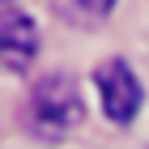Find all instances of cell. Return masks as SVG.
<instances>
[{"mask_svg": "<svg viewBox=\"0 0 149 149\" xmlns=\"http://www.w3.org/2000/svg\"><path fill=\"white\" fill-rule=\"evenodd\" d=\"M85 119V102L77 94V81L68 72H47L34 81V94H30V128L47 141L68 136L72 128Z\"/></svg>", "mask_w": 149, "mask_h": 149, "instance_id": "1", "label": "cell"}, {"mask_svg": "<svg viewBox=\"0 0 149 149\" xmlns=\"http://www.w3.org/2000/svg\"><path fill=\"white\" fill-rule=\"evenodd\" d=\"M94 85H98V98H102V111L111 124H132L141 115V102H145V90H141L136 72L128 68V60H102L94 68Z\"/></svg>", "mask_w": 149, "mask_h": 149, "instance_id": "2", "label": "cell"}, {"mask_svg": "<svg viewBox=\"0 0 149 149\" xmlns=\"http://www.w3.org/2000/svg\"><path fill=\"white\" fill-rule=\"evenodd\" d=\"M34 56H38V26L26 13L0 4V68L22 72V68H30Z\"/></svg>", "mask_w": 149, "mask_h": 149, "instance_id": "3", "label": "cell"}, {"mask_svg": "<svg viewBox=\"0 0 149 149\" xmlns=\"http://www.w3.org/2000/svg\"><path fill=\"white\" fill-rule=\"evenodd\" d=\"M111 9H115V0H77V13L85 22H98V17H107Z\"/></svg>", "mask_w": 149, "mask_h": 149, "instance_id": "4", "label": "cell"}, {"mask_svg": "<svg viewBox=\"0 0 149 149\" xmlns=\"http://www.w3.org/2000/svg\"><path fill=\"white\" fill-rule=\"evenodd\" d=\"M0 4H9V0H0Z\"/></svg>", "mask_w": 149, "mask_h": 149, "instance_id": "5", "label": "cell"}]
</instances>
